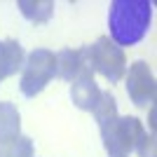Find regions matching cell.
<instances>
[{"label":"cell","instance_id":"1","mask_svg":"<svg viewBox=\"0 0 157 157\" xmlns=\"http://www.w3.org/2000/svg\"><path fill=\"white\" fill-rule=\"evenodd\" d=\"M152 21L150 0H113L108 7L110 40L117 47H131L145 38Z\"/></svg>","mask_w":157,"mask_h":157},{"label":"cell","instance_id":"2","mask_svg":"<svg viewBox=\"0 0 157 157\" xmlns=\"http://www.w3.org/2000/svg\"><path fill=\"white\" fill-rule=\"evenodd\" d=\"M101 129V138H103V148L108 157H129L134 152V145L143 138L145 127L138 117H115L110 122L98 127Z\"/></svg>","mask_w":157,"mask_h":157},{"label":"cell","instance_id":"3","mask_svg":"<svg viewBox=\"0 0 157 157\" xmlns=\"http://www.w3.org/2000/svg\"><path fill=\"white\" fill-rule=\"evenodd\" d=\"M21 68L24 71H21L19 89L26 98H33L52 82V78H56V56L49 49H33Z\"/></svg>","mask_w":157,"mask_h":157},{"label":"cell","instance_id":"4","mask_svg":"<svg viewBox=\"0 0 157 157\" xmlns=\"http://www.w3.org/2000/svg\"><path fill=\"white\" fill-rule=\"evenodd\" d=\"M89 59H92V68L101 73L110 85L120 82L127 71L124 49L117 47L108 35H101L94 45H89Z\"/></svg>","mask_w":157,"mask_h":157},{"label":"cell","instance_id":"5","mask_svg":"<svg viewBox=\"0 0 157 157\" xmlns=\"http://www.w3.org/2000/svg\"><path fill=\"white\" fill-rule=\"evenodd\" d=\"M127 94H129L131 103L138 108H148L155 101L157 87H155V75H152L150 66L145 61H134L127 73Z\"/></svg>","mask_w":157,"mask_h":157},{"label":"cell","instance_id":"6","mask_svg":"<svg viewBox=\"0 0 157 157\" xmlns=\"http://www.w3.org/2000/svg\"><path fill=\"white\" fill-rule=\"evenodd\" d=\"M56 56V78L66 82H75L78 78H94L92 59H89V45L78 49H61Z\"/></svg>","mask_w":157,"mask_h":157},{"label":"cell","instance_id":"7","mask_svg":"<svg viewBox=\"0 0 157 157\" xmlns=\"http://www.w3.org/2000/svg\"><path fill=\"white\" fill-rule=\"evenodd\" d=\"M24 61H26V54L17 40H0V82L17 75Z\"/></svg>","mask_w":157,"mask_h":157},{"label":"cell","instance_id":"8","mask_svg":"<svg viewBox=\"0 0 157 157\" xmlns=\"http://www.w3.org/2000/svg\"><path fill=\"white\" fill-rule=\"evenodd\" d=\"M98 96H101V89L94 82V78H78L71 85V101L78 105L80 110H94Z\"/></svg>","mask_w":157,"mask_h":157},{"label":"cell","instance_id":"9","mask_svg":"<svg viewBox=\"0 0 157 157\" xmlns=\"http://www.w3.org/2000/svg\"><path fill=\"white\" fill-rule=\"evenodd\" d=\"M17 7L21 10V14L33 24H45L52 19L54 14V2L52 0H19Z\"/></svg>","mask_w":157,"mask_h":157},{"label":"cell","instance_id":"10","mask_svg":"<svg viewBox=\"0 0 157 157\" xmlns=\"http://www.w3.org/2000/svg\"><path fill=\"white\" fill-rule=\"evenodd\" d=\"M21 134V115L17 105L10 101H0V141Z\"/></svg>","mask_w":157,"mask_h":157},{"label":"cell","instance_id":"11","mask_svg":"<svg viewBox=\"0 0 157 157\" xmlns=\"http://www.w3.org/2000/svg\"><path fill=\"white\" fill-rule=\"evenodd\" d=\"M33 155H35V145L24 134L0 141V157H33Z\"/></svg>","mask_w":157,"mask_h":157},{"label":"cell","instance_id":"12","mask_svg":"<svg viewBox=\"0 0 157 157\" xmlns=\"http://www.w3.org/2000/svg\"><path fill=\"white\" fill-rule=\"evenodd\" d=\"M92 113H94V117H96L98 127L110 122V120H115L117 117V101H115V96L110 92H101V96H98V101H96Z\"/></svg>","mask_w":157,"mask_h":157},{"label":"cell","instance_id":"13","mask_svg":"<svg viewBox=\"0 0 157 157\" xmlns=\"http://www.w3.org/2000/svg\"><path fill=\"white\" fill-rule=\"evenodd\" d=\"M134 150H136L138 157H157V152H155V136H152V134L148 136V131H145L143 138L134 145Z\"/></svg>","mask_w":157,"mask_h":157}]
</instances>
